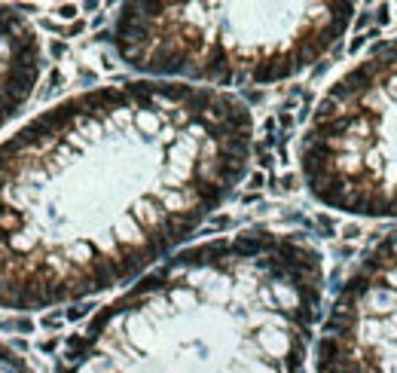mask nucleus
Returning a JSON list of instances; mask_svg holds the SVG:
<instances>
[{"mask_svg":"<svg viewBox=\"0 0 397 373\" xmlns=\"http://www.w3.org/2000/svg\"><path fill=\"white\" fill-rule=\"evenodd\" d=\"M0 373H34V367L15 346L0 340Z\"/></svg>","mask_w":397,"mask_h":373,"instance_id":"7","label":"nucleus"},{"mask_svg":"<svg viewBox=\"0 0 397 373\" xmlns=\"http://www.w3.org/2000/svg\"><path fill=\"white\" fill-rule=\"evenodd\" d=\"M248 104L211 86L89 89L0 144V309L40 312L141 275L242 184Z\"/></svg>","mask_w":397,"mask_h":373,"instance_id":"1","label":"nucleus"},{"mask_svg":"<svg viewBox=\"0 0 397 373\" xmlns=\"http://www.w3.org/2000/svg\"><path fill=\"white\" fill-rule=\"evenodd\" d=\"M299 171L333 211L397 217V37L373 46L318 101Z\"/></svg>","mask_w":397,"mask_h":373,"instance_id":"4","label":"nucleus"},{"mask_svg":"<svg viewBox=\"0 0 397 373\" xmlns=\"http://www.w3.org/2000/svg\"><path fill=\"white\" fill-rule=\"evenodd\" d=\"M43 70V49L34 25L19 9L0 3V129L19 113Z\"/></svg>","mask_w":397,"mask_h":373,"instance_id":"6","label":"nucleus"},{"mask_svg":"<svg viewBox=\"0 0 397 373\" xmlns=\"http://www.w3.org/2000/svg\"><path fill=\"white\" fill-rule=\"evenodd\" d=\"M321 300L324 257L305 236H217L104 306L61 373H299Z\"/></svg>","mask_w":397,"mask_h":373,"instance_id":"2","label":"nucleus"},{"mask_svg":"<svg viewBox=\"0 0 397 373\" xmlns=\"http://www.w3.org/2000/svg\"><path fill=\"white\" fill-rule=\"evenodd\" d=\"M351 3H125L116 55L156 80L257 86L291 80L339 46Z\"/></svg>","mask_w":397,"mask_h":373,"instance_id":"3","label":"nucleus"},{"mask_svg":"<svg viewBox=\"0 0 397 373\" xmlns=\"http://www.w3.org/2000/svg\"><path fill=\"white\" fill-rule=\"evenodd\" d=\"M315 373H397V229L342 281L318 333Z\"/></svg>","mask_w":397,"mask_h":373,"instance_id":"5","label":"nucleus"}]
</instances>
